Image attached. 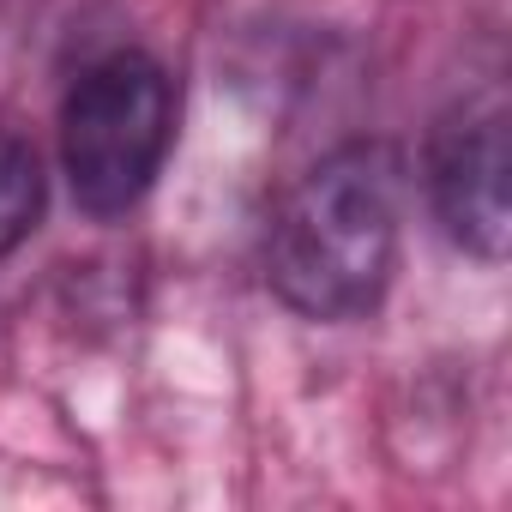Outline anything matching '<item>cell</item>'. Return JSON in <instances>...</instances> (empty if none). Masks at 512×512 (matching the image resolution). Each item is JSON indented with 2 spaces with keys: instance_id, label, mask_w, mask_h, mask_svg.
Here are the masks:
<instances>
[{
  "instance_id": "cell-2",
  "label": "cell",
  "mask_w": 512,
  "mask_h": 512,
  "mask_svg": "<svg viewBox=\"0 0 512 512\" xmlns=\"http://www.w3.org/2000/svg\"><path fill=\"white\" fill-rule=\"evenodd\" d=\"M175 133V85L151 55H109L97 61L61 115V157L79 211L121 217L145 199L169 157Z\"/></svg>"
},
{
  "instance_id": "cell-1",
  "label": "cell",
  "mask_w": 512,
  "mask_h": 512,
  "mask_svg": "<svg viewBox=\"0 0 512 512\" xmlns=\"http://www.w3.org/2000/svg\"><path fill=\"white\" fill-rule=\"evenodd\" d=\"M398 157L344 145L320 157L278 205L266 235V278L308 320H362L398 266Z\"/></svg>"
},
{
  "instance_id": "cell-4",
  "label": "cell",
  "mask_w": 512,
  "mask_h": 512,
  "mask_svg": "<svg viewBox=\"0 0 512 512\" xmlns=\"http://www.w3.org/2000/svg\"><path fill=\"white\" fill-rule=\"evenodd\" d=\"M43 217V163L25 139L0 133V253H13Z\"/></svg>"
},
{
  "instance_id": "cell-3",
  "label": "cell",
  "mask_w": 512,
  "mask_h": 512,
  "mask_svg": "<svg viewBox=\"0 0 512 512\" xmlns=\"http://www.w3.org/2000/svg\"><path fill=\"white\" fill-rule=\"evenodd\" d=\"M506 175H512L506 103H500V91H476L428 139V193H434L446 235L488 266L506 260V241H512Z\"/></svg>"
}]
</instances>
